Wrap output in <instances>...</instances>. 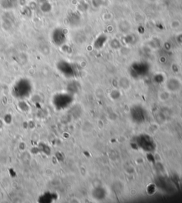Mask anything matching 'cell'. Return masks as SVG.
Here are the masks:
<instances>
[{"mask_svg": "<svg viewBox=\"0 0 182 203\" xmlns=\"http://www.w3.org/2000/svg\"><path fill=\"white\" fill-rule=\"evenodd\" d=\"M70 102V97L64 94H58L53 99V103L56 109H64L67 106Z\"/></svg>", "mask_w": 182, "mask_h": 203, "instance_id": "2", "label": "cell"}, {"mask_svg": "<svg viewBox=\"0 0 182 203\" xmlns=\"http://www.w3.org/2000/svg\"><path fill=\"white\" fill-rule=\"evenodd\" d=\"M32 91V85L29 80L21 78L17 81L12 87V95L18 99H25L29 97Z\"/></svg>", "mask_w": 182, "mask_h": 203, "instance_id": "1", "label": "cell"}, {"mask_svg": "<svg viewBox=\"0 0 182 203\" xmlns=\"http://www.w3.org/2000/svg\"><path fill=\"white\" fill-rule=\"evenodd\" d=\"M51 39L53 42H54L55 45H62L65 40L64 32L60 29H55L52 33Z\"/></svg>", "mask_w": 182, "mask_h": 203, "instance_id": "3", "label": "cell"}]
</instances>
